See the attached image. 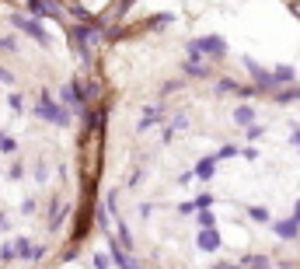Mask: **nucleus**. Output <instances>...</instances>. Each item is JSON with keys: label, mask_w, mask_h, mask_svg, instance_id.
Wrapping results in <instances>:
<instances>
[{"label": "nucleus", "mask_w": 300, "mask_h": 269, "mask_svg": "<svg viewBox=\"0 0 300 269\" xmlns=\"http://www.w3.org/2000/svg\"><path fill=\"white\" fill-rule=\"evenodd\" d=\"M39 18L42 7L0 11V252L18 245L21 262L49 255L35 231L63 234L74 220L77 133L101 130V116L91 109L94 84L80 73H56L53 35ZM74 224L80 241L87 220Z\"/></svg>", "instance_id": "1"}]
</instances>
